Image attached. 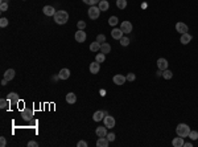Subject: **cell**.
<instances>
[{
	"instance_id": "obj_1",
	"label": "cell",
	"mask_w": 198,
	"mask_h": 147,
	"mask_svg": "<svg viewBox=\"0 0 198 147\" xmlns=\"http://www.w3.org/2000/svg\"><path fill=\"white\" fill-rule=\"evenodd\" d=\"M53 19H54V21L57 23L58 25H63L66 24V23L69 21V14L66 11H57L55 12V15L53 16Z\"/></svg>"
},
{
	"instance_id": "obj_2",
	"label": "cell",
	"mask_w": 198,
	"mask_h": 147,
	"mask_svg": "<svg viewBox=\"0 0 198 147\" xmlns=\"http://www.w3.org/2000/svg\"><path fill=\"white\" fill-rule=\"evenodd\" d=\"M176 133H177V135L182 136V138H187V136H189V133H190V127L186 123H180L176 127Z\"/></svg>"
},
{
	"instance_id": "obj_3",
	"label": "cell",
	"mask_w": 198,
	"mask_h": 147,
	"mask_svg": "<svg viewBox=\"0 0 198 147\" xmlns=\"http://www.w3.org/2000/svg\"><path fill=\"white\" fill-rule=\"evenodd\" d=\"M100 9H99V7H95V6H91L89 8V11H87V15H89V17L91 20H97L98 17H99V15H100Z\"/></svg>"
},
{
	"instance_id": "obj_4",
	"label": "cell",
	"mask_w": 198,
	"mask_h": 147,
	"mask_svg": "<svg viewBox=\"0 0 198 147\" xmlns=\"http://www.w3.org/2000/svg\"><path fill=\"white\" fill-rule=\"evenodd\" d=\"M103 123H104V126L107 128H114L115 127V118L112 117V115H108V114H106V117L103 118Z\"/></svg>"
},
{
	"instance_id": "obj_5",
	"label": "cell",
	"mask_w": 198,
	"mask_h": 147,
	"mask_svg": "<svg viewBox=\"0 0 198 147\" xmlns=\"http://www.w3.org/2000/svg\"><path fill=\"white\" fill-rule=\"evenodd\" d=\"M86 32L84 31H82V29H78L75 32V41L77 43H84L86 41Z\"/></svg>"
},
{
	"instance_id": "obj_6",
	"label": "cell",
	"mask_w": 198,
	"mask_h": 147,
	"mask_svg": "<svg viewBox=\"0 0 198 147\" xmlns=\"http://www.w3.org/2000/svg\"><path fill=\"white\" fill-rule=\"evenodd\" d=\"M112 81H114V83H115V85L121 86V85H124V82L127 81V78L124 77L123 74H115V76H114V78H112Z\"/></svg>"
},
{
	"instance_id": "obj_7",
	"label": "cell",
	"mask_w": 198,
	"mask_h": 147,
	"mask_svg": "<svg viewBox=\"0 0 198 147\" xmlns=\"http://www.w3.org/2000/svg\"><path fill=\"white\" fill-rule=\"evenodd\" d=\"M42 12H44V15L45 16H49V17H53L55 15V9H54V7H52V6H45L44 8H42Z\"/></svg>"
},
{
	"instance_id": "obj_8",
	"label": "cell",
	"mask_w": 198,
	"mask_h": 147,
	"mask_svg": "<svg viewBox=\"0 0 198 147\" xmlns=\"http://www.w3.org/2000/svg\"><path fill=\"white\" fill-rule=\"evenodd\" d=\"M7 99L9 101V105H11V106H15V105L18 103V94H16V93H13V91H12V93L8 94Z\"/></svg>"
},
{
	"instance_id": "obj_9",
	"label": "cell",
	"mask_w": 198,
	"mask_h": 147,
	"mask_svg": "<svg viewBox=\"0 0 198 147\" xmlns=\"http://www.w3.org/2000/svg\"><path fill=\"white\" fill-rule=\"evenodd\" d=\"M176 31L178 33H187V31H189V28H187V25L185 24V23H182V21H178L176 24Z\"/></svg>"
},
{
	"instance_id": "obj_10",
	"label": "cell",
	"mask_w": 198,
	"mask_h": 147,
	"mask_svg": "<svg viewBox=\"0 0 198 147\" xmlns=\"http://www.w3.org/2000/svg\"><path fill=\"white\" fill-rule=\"evenodd\" d=\"M124 32L120 29V28H114L112 31H111V36H112V39H115V40H120L121 37H123Z\"/></svg>"
},
{
	"instance_id": "obj_11",
	"label": "cell",
	"mask_w": 198,
	"mask_h": 147,
	"mask_svg": "<svg viewBox=\"0 0 198 147\" xmlns=\"http://www.w3.org/2000/svg\"><path fill=\"white\" fill-rule=\"evenodd\" d=\"M106 114H107V113L103 111V110H97V111L94 113V115H92V119H94L95 122H100V121L106 117Z\"/></svg>"
},
{
	"instance_id": "obj_12",
	"label": "cell",
	"mask_w": 198,
	"mask_h": 147,
	"mask_svg": "<svg viewBox=\"0 0 198 147\" xmlns=\"http://www.w3.org/2000/svg\"><path fill=\"white\" fill-rule=\"evenodd\" d=\"M132 24H131V21H123L120 24V29L123 31L124 33H131L132 32Z\"/></svg>"
},
{
	"instance_id": "obj_13",
	"label": "cell",
	"mask_w": 198,
	"mask_h": 147,
	"mask_svg": "<svg viewBox=\"0 0 198 147\" xmlns=\"http://www.w3.org/2000/svg\"><path fill=\"white\" fill-rule=\"evenodd\" d=\"M21 117L24 118L25 121H29V119H32L33 118V110H29L28 107H25V109L23 110V113H21Z\"/></svg>"
},
{
	"instance_id": "obj_14",
	"label": "cell",
	"mask_w": 198,
	"mask_h": 147,
	"mask_svg": "<svg viewBox=\"0 0 198 147\" xmlns=\"http://www.w3.org/2000/svg\"><path fill=\"white\" fill-rule=\"evenodd\" d=\"M95 134L98 135V138H103V136H106L107 135V127H103V126H98L97 127V130H95Z\"/></svg>"
},
{
	"instance_id": "obj_15",
	"label": "cell",
	"mask_w": 198,
	"mask_h": 147,
	"mask_svg": "<svg viewBox=\"0 0 198 147\" xmlns=\"http://www.w3.org/2000/svg\"><path fill=\"white\" fill-rule=\"evenodd\" d=\"M168 60L166 59H163V57H161V59H158L157 60V68L160 70H165V69H168Z\"/></svg>"
},
{
	"instance_id": "obj_16",
	"label": "cell",
	"mask_w": 198,
	"mask_h": 147,
	"mask_svg": "<svg viewBox=\"0 0 198 147\" xmlns=\"http://www.w3.org/2000/svg\"><path fill=\"white\" fill-rule=\"evenodd\" d=\"M58 77H60V80H67V78L70 77V70H69L67 68L61 69L60 73H58Z\"/></svg>"
},
{
	"instance_id": "obj_17",
	"label": "cell",
	"mask_w": 198,
	"mask_h": 147,
	"mask_svg": "<svg viewBox=\"0 0 198 147\" xmlns=\"http://www.w3.org/2000/svg\"><path fill=\"white\" fill-rule=\"evenodd\" d=\"M184 138H182V136H180V135H177L176 138L173 139V141H172V144H173L174 147H184Z\"/></svg>"
},
{
	"instance_id": "obj_18",
	"label": "cell",
	"mask_w": 198,
	"mask_h": 147,
	"mask_svg": "<svg viewBox=\"0 0 198 147\" xmlns=\"http://www.w3.org/2000/svg\"><path fill=\"white\" fill-rule=\"evenodd\" d=\"M99 70H100V64H99V62L94 61V62H91V64H90V72H91L92 74H97V73H99Z\"/></svg>"
},
{
	"instance_id": "obj_19",
	"label": "cell",
	"mask_w": 198,
	"mask_h": 147,
	"mask_svg": "<svg viewBox=\"0 0 198 147\" xmlns=\"http://www.w3.org/2000/svg\"><path fill=\"white\" fill-rule=\"evenodd\" d=\"M192 39H193L192 35H189V33H182L180 41H181V44H184V45H187V44L192 41Z\"/></svg>"
},
{
	"instance_id": "obj_20",
	"label": "cell",
	"mask_w": 198,
	"mask_h": 147,
	"mask_svg": "<svg viewBox=\"0 0 198 147\" xmlns=\"http://www.w3.org/2000/svg\"><path fill=\"white\" fill-rule=\"evenodd\" d=\"M108 144H110V141H108L106 136H103V138H99L97 141V146L98 147H108Z\"/></svg>"
},
{
	"instance_id": "obj_21",
	"label": "cell",
	"mask_w": 198,
	"mask_h": 147,
	"mask_svg": "<svg viewBox=\"0 0 198 147\" xmlns=\"http://www.w3.org/2000/svg\"><path fill=\"white\" fill-rule=\"evenodd\" d=\"M98 7H99V9H100V11L106 12L108 8H110V4H108V1H107V0H100V1H99V4H98Z\"/></svg>"
},
{
	"instance_id": "obj_22",
	"label": "cell",
	"mask_w": 198,
	"mask_h": 147,
	"mask_svg": "<svg viewBox=\"0 0 198 147\" xmlns=\"http://www.w3.org/2000/svg\"><path fill=\"white\" fill-rule=\"evenodd\" d=\"M75 101H77V96L74 93H67L66 94V102L67 103H70V105H73V103H75Z\"/></svg>"
},
{
	"instance_id": "obj_23",
	"label": "cell",
	"mask_w": 198,
	"mask_h": 147,
	"mask_svg": "<svg viewBox=\"0 0 198 147\" xmlns=\"http://www.w3.org/2000/svg\"><path fill=\"white\" fill-rule=\"evenodd\" d=\"M4 78L7 81L13 80V78H15V70L13 69H7L5 70V73H4Z\"/></svg>"
},
{
	"instance_id": "obj_24",
	"label": "cell",
	"mask_w": 198,
	"mask_h": 147,
	"mask_svg": "<svg viewBox=\"0 0 198 147\" xmlns=\"http://www.w3.org/2000/svg\"><path fill=\"white\" fill-rule=\"evenodd\" d=\"M100 52H102V53H104V54L110 53V52H111V45L108 43L100 44Z\"/></svg>"
},
{
	"instance_id": "obj_25",
	"label": "cell",
	"mask_w": 198,
	"mask_h": 147,
	"mask_svg": "<svg viewBox=\"0 0 198 147\" xmlns=\"http://www.w3.org/2000/svg\"><path fill=\"white\" fill-rule=\"evenodd\" d=\"M95 61L99 62V64H103V62L106 61V54L104 53H97V56H95Z\"/></svg>"
},
{
	"instance_id": "obj_26",
	"label": "cell",
	"mask_w": 198,
	"mask_h": 147,
	"mask_svg": "<svg viewBox=\"0 0 198 147\" xmlns=\"http://www.w3.org/2000/svg\"><path fill=\"white\" fill-rule=\"evenodd\" d=\"M90 51L91 52H98L100 51V44L98 43V41H94V43L90 44Z\"/></svg>"
},
{
	"instance_id": "obj_27",
	"label": "cell",
	"mask_w": 198,
	"mask_h": 147,
	"mask_svg": "<svg viewBox=\"0 0 198 147\" xmlns=\"http://www.w3.org/2000/svg\"><path fill=\"white\" fill-rule=\"evenodd\" d=\"M116 7H118L119 9L127 8V0H116Z\"/></svg>"
},
{
	"instance_id": "obj_28",
	"label": "cell",
	"mask_w": 198,
	"mask_h": 147,
	"mask_svg": "<svg viewBox=\"0 0 198 147\" xmlns=\"http://www.w3.org/2000/svg\"><path fill=\"white\" fill-rule=\"evenodd\" d=\"M163 77L165 78V80H170V78L173 77V72H172V70H169V69L163 70Z\"/></svg>"
},
{
	"instance_id": "obj_29",
	"label": "cell",
	"mask_w": 198,
	"mask_h": 147,
	"mask_svg": "<svg viewBox=\"0 0 198 147\" xmlns=\"http://www.w3.org/2000/svg\"><path fill=\"white\" fill-rule=\"evenodd\" d=\"M187 138H190L192 141H197V139H198V131H195V130H190L189 136H187Z\"/></svg>"
},
{
	"instance_id": "obj_30",
	"label": "cell",
	"mask_w": 198,
	"mask_h": 147,
	"mask_svg": "<svg viewBox=\"0 0 198 147\" xmlns=\"http://www.w3.org/2000/svg\"><path fill=\"white\" fill-rule=\"evenodd\" d=\"M118 23H119V20H118V17H116V16H111L110 19H108V24L112 25V27H115Z\"/></svg>"
},
{
	"instance_id": "obj_31",
	"label": "cell",
	"mask_w": 198,
	"mask_h": 147,
	"mask_svg": "<svg viewBox=\"0 0 198 147\" xmlns=\"http://www.w3.org/2000/svg\"><path fill=\"white\" fill-rule=\"evenodd\" d=\"M84 4H87V6H95V4H99V1L100 0H82Z\"/></svg>"
},
{
	"instance_id": "obj_32",
	"label": "cell",
	"mask_w": 198,
	"mask_h": 147,
	"mask_svg": "<svg viewBox=\"0 0 198 147\" xmlns=\"http://www.w3.org/2000/svg\"><path fill=\"white\" fill-rule=\"evenodd\" d=\"M119 41H120V45L121 46H128L129 45V39L128 37H124V36H123V37H121Z\"/></svg>"
},
{
	"instance_id": "obj_33",
	"label": "cell",
	"mask_w": 198,
	"mask_h": 147,
	"mask_svg": "<svg viewBox=\"0 0 198 147\" xmlns=\"http://www.w3.org/2000/svg\"><path fill=\"white\" fill-rule=\"evenodd\" d=\"M8 105H9V101H8V99H5V98L0 99V107H1V109H7Z\"/></svg>"
},
{
	"instance_id": "obj_34",
	"label": "cell",
	"mask_w": 198,
	"mask_h": 147,
	"mask_svg": "<svg viewBox=\"0 0 198 147\" xmlns=\"http://www.w3.org/2000/svg\"><path fill=\"white\" fill-rule=\"evenodd\" d=\"M126 78H127V81H129V82H133V81L136 80V76H135L133 73H128V74L126 76Z\"/></svg>"
},
{
	"instance_id": "obj_35",
	"label": "cell",
	"mask_w": 198,
	"mask_h": 147,
	"mask_svg": "<svg viewBox=\"0 0 198 147\" xmlns=\"http://www.w3.org/2000/svg\"><path fill=\"white\" fill-rule=\"evenodd\" d=\"M77 27H78V29H82V31H83L84 28H86V23H84L83 20H79V21L77 23Z\"/></svg>"
},
{
	"instance_id": "obj_36",
	"label": "cell",
	"mask_w": 198,
	"mask_h": 147,
	"mask_svg": "<svg viewBox=\"0 0 198 147\" xmlns=\"http://www.w3.org/2000/svg\"><path fill=\"white\" fill-rule=\"evenodd\" d=\"M8 25V19H5V17H1L0 19V27L1 28H5Z\"/></svg>"
},
{
	"instance_id": "obj_37",
	"label": "cell",
	"mask_w": 198,
	"mask_h": 147,
	"mask_svg": "<svg viewBox=\"0 0 198 147\" xmlns=\"http://www.w3.org/2000/svg\"><path fill=\"white\" fill-rule=\"evenodd\" d=\"M97 41L99 44H103V43H106V36L104 35H98V37H97Z\"/></svg>"
},
{
	"instance_id": "obj_38",
	"label": "cell",
	"mask_w": 198,
	"mask_h": 147,
	"mask_svg": "<svg viewBox=\"0 0 198 147\" xmlns=\"http://www.w3.org/2000/svg\"><path fill=\"white\" fill-rule=\"evenodd\" d=\"M106 138H107L110 142H114V141H115V134H114V133H108L107 135H106Z\"/></svg>"
},
{
	"instance_id": "obj_39",
	"label": "cell",
	"mask_w": 198,
	"mask_h": 147,
	"mask_svg": "<svg viewBox=\"0 0 198 147\" xmlns=\"http://www.w3.org/2000/svg\"><path fill=\"white\" fill-rule=\"evenodd\" d=\"M8 9V3H0V11L5 12Z\"/></svg>"
},
{
	"instance_id": "obj_40",
	"label": "cell",
	"mask_w": 198,
	"mask_h": 147,
	"mask_svg": "<svg viewBox=\"0 0 198 147\" xmlns=\"http://www.w3.org/2000/svg\"><path fill=\"white\" fill-rule=\"evenodd\" d=\"M28 147H38V143L36 141H29L28 142Z\"/></svg>"
},
{
	"instance_id": "obj_41",
	"label": "cell",
	"mask_w": 198,
	"mask_h": 147,
	"mask_svg": "<svg viewBox=\"0 0 198 147\" xmlns=\"http://www.w3.org/2000/svg\"><path fill=\"white\" fill-rule=\"evenodd\" d=\"M5 144H7V141H5V138H4V136H1V138H0V146H1V147H4Z\"/></svg>"
},
{
	"instance_id": "obj_42",
	"label": "cell",
	"mask_w": 198,
	"mask_h": 147,
	"mask_svg": "<svg viewBox=\"0 0 198 147\" xmlns=\"http://www.w3.org/2000/svg\"><path fill=\"white\" fill-rule=\"evenodd\" d=\"M78 147H87V142L79 141V142H78Z\"/></svg>"
},
{
	"instance_id": "obj_43",
	"label": "cell",
	"mask_w": 198,
	"mask_h": 147,
	"mask_svg": "<svg viewBox=\"0 0 198 147\" xmlns=\"http://www.w3.org/2000/svg\"><path fill=\"white\" fill-rule=\"evenodd\" d=\"M156 76H157V77H163V70L158 69L157 72H156Z\"/></svg>"
},
{
	"instance_id": "obj_44",
	"label": "cell",
	"mask_w": 198,
	"mask_h": 147,
	"mask_svg": "<svg viewBox=\"0 0 198 147\" xmlns=\"http://www.w3.org/2000/svg\"><path fill=\"white\" fill-rule=\"evenodd\" d=\"M184 147H193V143L192 142H186V143H184Z\"/></svg>"
},
{
	"instance_id": "obj_45",
	"label": "cell",
	"mask_w": 198,
	"mask_h": 147,
	"mask_svg": "<svg viewBox=\"0 0 198 147\" xmlns=\"http://www.w3.org/2000/svg\"><path fill=\"white\" fill-rule=\"evenodd\" d=\"M7 82H8V81L5 80V78H3V80H1V85H3V86H5V85H7Z\"/></svg>"
},
{
	"instance_id": "obj_46",
	"label": "cell",
	"mask_w": 198,
	"mask_h": 147,
	"mask_svg": "<svg viewBox=\"0 0 198 147\" xmlns=\"http://www.w3.org/2000/svg\"><path fill=\"white\" fill-rule=\"evenodd\" d=\"M8 1H9V0H1L0 3H8Z\"/></svg>"
}]
</instances>
